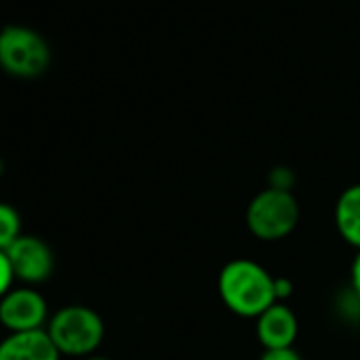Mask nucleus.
<instances>
[{
    "label": "nucleus",
    "mask_w": 360,
    "mask_h": 360,
    "mask_svg": "<svg viewBox=\"0 0 360 360\" xmlns=\"http://www.w3.org/2000/svg\"><path fill=\"white\" fill-rule=\"evenodd\" d=\"M219 295L229 311L257 320L276 303L274 274L252 259H233L219 274Z\"/></svg>",
    "instance_id": "nucleus-1"
},
{
    "label": "nucleus",
    "mask_w": 360,
    "mask_h": 360,
    "mask_svg": "<svg viewBox=\"0 0 360 360\" xmlns=\"http://www.w3.org/2000/svg\"><path fill=\"white\" fill-rule=\"evenodd\" d=\"M47 335L62 356L89 358L102 345L106 326L102 316L87 305L72 303L58 309L47 322Z\"/></svg>",
    "instance_id": "nucleus-2"
},
{
    "label": "nucleus",
    "mask_w": 360,
    "mask_h": 360,
    "mask_svg": "<svg viewBox=\"0 0 360 360\" xmlns=\"http://www.w3.org/2000/svg\"><path fill=\"white\" fill-rule=\"evenodd\" d=\"M301 219L299 202L292 191L265 187L246 208V227L261 242H280L288 238Z\"/></svg>",
    "instance_id": "nucleus-3"
},
{
    "label": "nucleus",
    "mask_w": 360,
    "mask_h": 360,
    "mask_svg": "<svg viewBox=\"0 0 360 360\" xmlns=\"http://www.w3.org/2000/svg\"><path fill=\"white\" fill-rule=\"evenodd\" d=\"M51 64V47L34 28L11 24L0 30V68L15 79H37Z\"/></svg>",
    "instance_id": "nucleus-4"
},
{
    "label": "nucleus",
    "mask_w": 360,
    "mask_h": 360,
    "mask_svg": "<svg viewBox=\"0 0 360 360\" xmlns=\"http://www.w3.org/2000/svg\"><path fill=\"white\" fill-rule=\"evenodd\" d=\"M49 318L47 299L32 286L11 288L0 299V326L9 333L43 330Z\"/></svg>",
    "instance_id": "nucleus-5"
},
{
    "label": "nucleus",
    "mask_w": 360,
    "mask_h": 360,
    "mask_svg": "<svg viewBox=\"0 0 360 360\" xmlns=\"http://www.w3.org/2000/svg\"><path fill=\"white\" fill-rule=\"evenodd\" d=\"M11 269L15 280L24 282L26 286L43 284L51 278L56 269V257L51 246L39 236H22L9 250H7Z\"/></svg>",
    "instance_id": "nucleus-6"
},
{
    "label": "nucleus",
    "mask_w": 360,
    "mask_h": 360,
    "mask_svg": "<svg viewBox=\"0 0 360 360\" xmlns=\"http://www.w3.org/2000/svg\"><path fill=\"white\" fill-rule=\"evenodd\" d=\"M297 335L299 320L286 303H274L257 318V337L265 349L292 347Z\"/></svg>",
    "instance_id": "nucleus-7"
},
{
    "label": "nucleus",
    "mask_w": 360,
    "mask_h": 360,
    "mask_svg": "<svg viewBox=\"0 0 360 360\" xmlns=\"http://www.w3.org/2000/svg\"><path fill=\"white\" fill-rule=\"evenodd\" d=\"M62 354L53 345L47 330L9 333L0 341V360H60Z\"/></svg>",
    "instance_id": "nucleus-8"
},
{
    "label": "nucleus",
    "mask_w": 360,
    "mask_h": 360,
    "mask_svg": "<svg viewBox=\"0 0 360 360\" xmlns=\"http://www.w3.org/2000/svg\"><path fill=\"white\" fill-rule=\"evenodd\" d=\"M333 217L341 240L360 250V183L341 191Z\"/></svg>",
    "instance_id": "nucleus-9"
},
{
    "label": "nucleus",
    "mask_w": 360,
    "mask_h": 360,
    "mask_svg": "<svg viewBox=\"0 0 360 360\" xmlns=\"http://www.w3.org/2000/svg\"><path fill=\"white\" fill-rule=\"evenodd\" d=\"M22 217L15 206L0 202V250H9L22 238Z\"/></svg>",
    "instance_id": "nucleus-10"
},
{
    "label": "nucleus",
    "mask_w": 360,
    "mask_h": 360,
    "mask_svg": "<svg viewBox=\"0 0 360 360\" xmlns=\"http://www.w3.org/2000/svg\"><path fill=\"white\" fill-rule=\"evenodd\" d=\"M292 185H295V174L290 167H274L269 172V185L271 189H280V191H292Z\"/></svg>",
    "instance_id": "nucleus-11"
},
{
    "label": "nucleus",
    "mask_w": 360,
    "mask_h": 360,
    "mask_svg": "<svg viewBox=\"0 0 360 360\" xmlns=\"http://www.w3.org/2000/svg\"><path fill=\"white\" fill-rule=\"evenodd\" d=\"M13 282H15V276H13L9 257H7L5 250H0V299H3L13 288Z\"/></svg>",
    "instance_id": "nucleus-12"
},
{
    "label": "nucleus",
    "mask_w": 360,
    "mask_h": 360,
    "mask_svg": "<svg viewBox=\"0 0 360 360\" xmlns=\"http://www.w3.org/2000/svg\"><path fill=\"white\" fill-rule=\"evenodd\" d=\"M292 290H295V284H292L290 278L274 276V297H276V303H286L292 297Z\"/></svg>",
    "instance_id": "nucleus-13"
},
{
    "label": "nucleus",
    "mask_w": 360,
    "mask_h": 360,
    "mask_svg": "<svg viewBox=\"0 0 360 360\" xmlns=\"http://www.w3.org/2000/svg\"><path fill=\"white\" fill-rule=\"evenodd\" d=\"M259 360H303V358L295 347H284V349H265Z\"/></svg>",
    "instance_id": "nucleus-14"
},
{
    "label": "nucleus",
    "mask_w": 360,
    "mask_h": 360,
    "mask_svg": "<svg viewBox=\"0 0 360 360\" xmlns=\"http://www.w3.org/2000/svg\"><path fill=\"white\" fill-rule=\"evenodd\" d=\"M349 280H352V292L356 297H360V250L352 263V269H349Z\"/></svg>",
    "instance_id": "nucleus-15"
},
{
    "label": "nucleus",
    "mask_w": 360,
    "mask_h": 360,
    "mask_svg": "<svg viewBox=\"0 0 360 360\" xmlns=\"http://www.w3.org/2000/svg\"><path fill=\"white\" fill-rule=\"evenodd\" d=\"M5 167H7V165H5V159H3V157H0V176H3V174H5Z\"/></svg>",
    "instance_id": "nucleus-16"
},
{
    "label": "nucleus",
    "mask_w": 360,
    "mask_h": 360,
    "mask_svg": "<svg viewBox=\"0 0 360 360\" xmlns=\"http://www.w3.org/2000/svg\"><path fill=\"white\" fill-rule=\"evenodd\" d=\"M83 360H110V358H104V356H89V358H83Z\"/></svg>",
    "instance_id": "nucleus-17"
}]
</instances>
